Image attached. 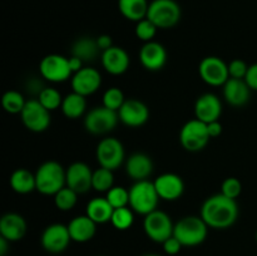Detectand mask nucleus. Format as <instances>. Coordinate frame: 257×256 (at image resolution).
I'll use <instances>...</instances> for the list:
<instances>
[{
	"label": "nucleus",
	"instance_id": "obj_1",
	"mask_svg": "<svg viewBox=\"0 0 257 256\" xmlns=\"http://www.w3.org/2000/svg\"><path fill=\"white\" fill-rule=\"evenodd\" d=\"M201 217L208 227L216 230L228 228L238 217V206L236 200L228 198L222 193L208 197L201 207Z\"/></svg>",
	"mask_w": 257,
	"mask_h": 256
},
{
	"label": "nucleus",
	"instance_id": "obj_2",
	"mask_svg": "<svg viewBox=\"0 0 257 256\" xmlns=\"http://www.w3.org/2000/svg\"><path fill=\"white\" fill-rule=\"evenodd\" d=\"M37 191L42 195H55L58 191L67 186L65 170L57 161H47L35 172Z\"/></svg>",
	"mask_w": 257,
	"mask_h": 256
},
{
	"label": "nucleus",
	"instance_id": "obj_3",
	"mask_svg": "<svg viewBox=\"0 0 257 256\" xmlns=\"http://www.w3.org/2000/svg\"><path fill=\"white\" fill-rule=\"evenodd\" d=\"M207 232L208 226L201 216H186L173 228V236L187 247L201 245L207 237Z\"/></svg>",
	"mask_w": 257,
	"mask_h": 256
},
{
	"label": "nucleus",
	"instance_id": "obj_4",
	"mask_svg": "<svg viewBox=\"0 0 257 256\" xmlns=\"http://www.w3.org/2000/svg\"><path fill=\"white\" fill-rule=\"evenodd\" d=\"M155 183L151 181H137L130 188V207L140 215H148L157 210L160 201Z\"/></svg>",
	"mask_w": 257,
	"mask_h": 256
},
{
	"label": "nucleus",
	"instance_id": "obj_5",
	"mask_svg": "<svg viewBox=\"0 0 257 256\" xmlns=\"http://www.w3.org/2000/svg\"><path fill=\"white\" fill-rule=\"evenodd\" d=\"M147 19L158 29H170L181 19V8L175 0H153L148 7Z\"/></svg>",
	"mask_w": 257,
	"mask_h": 256
},
{
	"label": "nucleus",
	"instance_id": "obj_6",
	"mask_svg": "<svg viewBox=\"0 0 257 256\" xmlns=\"http://www.w3.org/2000/svg\"><path fill=\"white\" fill-rule=\"evenodd\" d=\"M210 140L207 124L198 120L197 118L188 120L181 128L180 142L188 152H198L203 150Z\"/></svg>",
	"mask_w": 257,
	"mask_h": 256
},
{
	"label": "nucleus",
	"instance_id": "obj_7",
	"mask_svg": "<svg viewBox=\"0 0 257 256\" xmlns=\"http://www.w3.org/2000/svg\"><path fill=\"white\" fill-rule=\"evenodd\" d=\"M143 228H145L146 235L151 240L158 243H163L167 238L173 236L175 225L167 213L160 210H155L153 212L145 216Z\"/></svg>",
	"mask_w": 257,
	"mask_h": 256
},
{
	"label": "nucleus",
	"instance_id": "obj_8",
	"mask_svg": "<svg viewBox=\"0 0 257 256\" xmlns=\"http://www.w3.org/2000/svg\"><path fill=\"white\" fill-rule=\"evenodd\" d=\"M124 147L122 142L114 137L103 138L97 146L95 157L100 167L115 171L124 161Z\"/></svg>",
	"mask_w": 257,
	"mask_h": 256
},
{
	"label": "nucleus",
	"instance_id": "obj_9",
	"mask_svg": "<svg viewBox=\"0 0 257 256\" xmlns=\"http://www.w3.org/2000/svg\"><path fill=\"white\" fill-rule=\"evenodd\" d=\"M119 117L118 112L104 107H95L85 115L84 127L92 135H105L115 128Z\"/></svg>",
	"mask_w": 257,
	"mask_h": 256
},
{
	"label": "nucleus",
	"instance_id": "obj_10",
	"mask_svg": "<svg viewBox=\"0 0 257 256\" xmlns=\"http://www.w3.org/2000/svg\"><path fill=\"white\" fill-rule=\"evenodd\" d=\"M22 122L32 132H44L49 128L52 118L48 110L38 99H30L25 103L24 109L20 113Z\"/></svg>",
	"mask_w": 257,
	"mask_h": 256
},
{
	"label": "nucleus",
	"instance_id": "obj_11",
	"mask_svg": "<svg viewBox=\"0 0 257 256\" xmlns=\"http://www.w3.org/2000/svg\"><path fill=\"white\" fill-rule=\"evenodd\" d=\"M39 70L42 77L52 83L65 82L73 74L69 67V58L59 54H49L43 58Z\"/></svg>",
	"mask_w": 257,
	"mask_h": 256
},
{
	"label": "nucleus",
	"instance_id": "obj_12",
	"mask_svg": "<svg viewBox=\"0 0 257 256\" xmlns=\"http://www.w3.org/2000/svg\"><path fill=\"white\" fill-rule=\"evenodd\" d=\"M198 73H200L201 79L212 87L223 85L230 78L228 64H226L221 58L213 57V55L206 57L201 60Z\"/></svg>",
	"mask_w": 257,
	"mask_h": 256
},
{
	"label": "nucleus",
	"instance_id": "obj_13",
	"mask_svg": "<svg viewBox=\"0 0 257 256\" xmlns=\"http://www.w3.org/2000/svg\"><path fill=\"white\" fill-rule=\"evenodd\" d=\"M70 241L72 238H70L68 226L62 225V223H52L45 227L40 237L43 248L50 253L63 252L68 247Z\"/></svg>",
	"mask_w": 257,
	"mask_h": 256
},
{
	"label": "nucleus",
	"instance_id": "obj_14",
	"mask_svg": "<svg viewBox=\"0 0 257 256\" xmlns=\"http://www.w3.org/2000/svg\"><path fill=\"white\" fill-rule=\"evenodd\" d=\"M118 117L120 122L128 127H141L150 118V109L143 102L131 98V99H125L122 107L119 108Z\"/></svg>",
	"mask_w": 257,
	"mask_h": 256
},
{
	"label": "nucleus",
	"instance_id": "obj_15",
	"mask_svg": "<svg viewBox=\"0 0 257 256\" xmlns=\"http://www.w3.org/2000/svg\"><path fill=\"white\" fill-rule=\"evenodd\" d=\"M67 187L79 193H87L92 188L93 171L84 162H74L65 170Z\"/></svg>",
	"mask_w": 257,
	"mask_h": 256
},
{
	"label": "nucleus",
	"instance_id": "obj_16",
	"mask_svg": "<svg viewBox=\"0 0 257 256\" xmlns=\"http://www.w3.org/2000/svg\"><path fill=\"white\" fill-rule=\"evenodd\" d=\"M102 84V75L97 69L84 67L79 72L74 73L72 77L73 92L82 94L84 97L97 92Z\"/></svg>",
	"mask_w": 257,
	"mask_h": 256
},
{
	"label": "nucleus",
	"instance_id": "obj_17",
	"mask_svg": "<svg viewBox=\"0 0 257 256\" xmlns=\"http://www.w3.org/2000/svg\"><path fill=\"white\" fill-rule=\"evenodd\" d=\"M222 113V104L220 98L213 93H205L200 95L195 104V115L203 123H211L218 120Z\"/></svg>",
	"mask_w": 257,
	"mask_h": 256
},
{
	"label": "nucleus",
	"instance_id": "obj_18",
	"mask_svg": "<svg viewBox=\"0 0 257 256\" xmlns=\"http://www.w3.org/2000/svg\"><path fill=\"white\" fill-rule=\"evenodd\" d=\"M153 183L160 198L165 201L178 200L185 191L183 180L176 173H163L158 176Z\"/></svg>",
	"mask_w": 257,
	"mask_h": 256
},
{
	"label": "nucleus",
	"instance_id": "obj_19",
	"mask_svg": "<svg viewBox=\"0 0 257 256\" xmlns=\"http://www.w3.org/2000/svg\"><path fill=\"white\" fill-rule=\"evenodd\" d=\"M140 62L151 72H157L165 67L167 62V52L165 47L157 42L145 43L140 50Z\"/></svg>",
	"mask_w": 257,
	"mask_h": 256
},
{
	"label": "nucleus",
	"instance_id": "obj_20",
	"mask_svg": "<svg viewBox=\"0 0 257 256\" xmlns=\"http://www.w3.org/2000/svg\"><path fill=\"white\" fill-rule=\"evenodd\" d=\"M103 68L112 75H120L127 72L130 68V57L127 52L120 47H110L102 52Z\"/></svg>",
	"mask_w": 257,
	"mask_h": 256
},
{
	"label": "nucleus",
	"instance_id": "obj_21",
	"mask_svg": "<svg viewBox=\"0 0 257 256\" xmlns=\"http://www.w3.org/2000/svg\"><path fill=\"white\" fill-rule=\"evenodd\" d=\"M25 232H27V222L23 216L9 212L0 218V236L7 238L10 242L22 240Z\"/></svg>",
	"mask_w": 257,
	"mask_h": 256
},
{
	"label": "nucleus",
	"instance_id": "obj_22",
	"mask_svg": "<svg viewBox=\"0 0 257 256\" xmlns=\"http://www.w3.org/2000/svg\"><path fill=\"white\" fill-rule=\"evenodd\" d=\"M125 172L132 180L145 181L148 180L151 173L153 172L152 158L146 153H133L127 158L125 162Z\"/></svg>",
	"mask_w": 257,
	"mask_h": 256
},
{
	"label": "nucleus",
	"instance_id": "obj_23",
	"mask_svg": "<svg viewBox=\"0 0 257 256\" xmlns=\"http://www.w3.org/2000/svg\"><path fill=\"white\" fill-rule=\"evenodd\" d=\"M250 87L245 79H235L228 78L227 82L223 84V97L228 104L233 107H242L250 99Z\"/></svg>",
	"mask_w": 257,
	"mask_h": 256
},
{
	"label": "nucleus",
	"instance_id": "obj_24",
	"mask_svg": "<svg viewBox=\"0 0 257 256\" xmlns=\"http://www.w3.org/2000/svg\"><path fill=\"white\" fill-rule=\"evenodd\" d=\"M70 238L75 242H87L92 240L97 231V223L87 215L77 216L68 223Z\"/></svg>",
	"mask_w": 257,
	"mask_h": 256
},
{
	"label": "nucleus",
	"instance_id": "obj_25",
	"mask_svg": "<svg viewBox=\"0 0 257 256\" xmlns=\"http://www.w3.org/2000/svg\"><path fill=\"white\" fill-rule=\"evenodd\" d=\"M113 211L114 208L108 202L107 198L95 197L88 202L85 215L92 218L95 223H105L110 222Z\"/></svg>",
	"mask_w": 257,
	"mask_h": 256
},
{
	"label": "nucleus",
	"instance_id": "obj_26",
	"mask_svg": "<svg viewBox=\"0 0 257 256\" xmlns=\"http://www.w3.org/2000/svg\"><path fill=\"white\" fill-rule=\"evenodd\" d=\"M99 52H102V50L98 47L97 39H93L89 37L79 38L78 40H75L72 47L73 57L79 58L80 60H83V63L94 62Z\"/></svg>",
	"mask_w": 257,
	"mask_h": 256
},
{
	"label": "nucleus",
	"instance_id": "obj_27",
	"mask_svg": "<svg viewBox=\"0 0 257 256\" xmlns=\"http://www.w3.org/2000/svg\"><path fill=\"white\" fill-rule=\"evenodd\" d=\"M10 187L20 195H27L37 190L35 173H32L27 168H18L10 176Z\"/></svg>",
	"mask_w": 257,
	"mask_h": 256
},
{
	"label": "nucleus",
	"instance_id": "obj_28",
	"mask_svg": "<svg viewBox=\"0 0 257 256\" xmlns=\"http://www.w3.org/2000/svg\"><path fill=\"white\" fill-rule=\"evenodd\" d=\"M148 7L147 0H118V9L120 14L128 20L140 22L147 18Z\"/></svg>",
	"mask_w": 257,
	"mask_h": 256
},
{
	"label": "nucleus",
	"instance_id": "obj_29",
	"mask_svg": "<svg viewBox=\"0 0 257 256\" xmlns=\"http://www.w3.org/2000/svg\"><path fill=\"white\" fill-rule=\"evenodd\" d=\"M60 108L65 117L69 119H77L84 114L85 108H87V100H85L84 95L72 92L63 98Z\"/></svg>",
	"mask_w": 257,
	"mask_h": 256
},
{
	"label": "nucleus",
	"instance_id": "obj_30",
	"mask_svg": "<svg viewBox=\"0 0 257 256\" xmlns=\"http://www.w3.org/2000/svg\"><path fill=\"white\" fill-rule=\"evenodd\" d=\"M113 185H114L113 171L104 167H99L98 170L93 171L92 188H94L95 191L107 193L113 187Z\"/></svg>",
	"mask_w": 257,
	"mask_h": 256
},
{
	"label": "nucleus",
	"instance_id": "obj_31",
	"mask_svg": "<svg viewBox=\"0 0 257 256\" xmlns=\"http://www.w3.org/2000/svg\"><path fill=\"white\" fill-rule=\"evenodd\" d=\"M27 100L24 99L22 93L18 90H8L4 93L2 98L3 108L10 114H20L24 109Z\"/></svg>",
	"mask_w": 257,
	"mask_h": 256
},
{
	"label": "nucleus",
	"instance_id": "obj_32",
	"mask_svg": "<svg viewBox=\"0 0 257 256\" xmlns=\"http://www.w3.org/2000/svg\"><path fill=\"white\" fill-rule=\"evenodd\" d=\"M133 212L135 211L131 207H128V206L120 208H114L112 218H110V222H112V225L117 230H128L133 225V221H135Z\"/></svg>",
	"mask_w": 257,
	"mask_h": 256
},
{
	"label": "nucleus",
	"instance_id": "obj_33",
	"mask_svg": "<svg viewBox=\"0 0 257 256\" xmlns=\"http://www.w3.org/2000/svg\"><path fill=\"white\" fill-rule=\"evenodd\" d=\"M77 200L78 193L67 186L54 195L55 207L60 211H70L77 203Z\"/></svg>",
	"mask_w": 257,
	"mask_h": 256
},
{
	"label": "nucleus",
	"instance_id": "obj_34",
	"mask_svg": "<svg viewBox=\"0 0 257 256\" xmlns=\"http://www.w3.org/2000/svg\"><path fill=\"white\" fill-rule=\"evenodd\" d=\"M38 100L47 108L48 110H55L59 107H62L63 103V97L60 94V92L55 88L45 87L44 89L40 92V94L38 95Z\"/></svg>",
	"mask_w": 257,
	"mask_h": 256
},
{
	"label": "nucleus",
	"instance_id": "obj_35",
	"mask_svg": "<svg viewBox=\"0 0 257 256\" xmlns=\"http://www.w3.org/2000/svg\"><path fill=\"white\" fill-rule=\"evenodd\" d=\"M105 198L113 208L125 207L130 205V190H125L124 187H120V186H113L107 192Z\"/></svg>",
	"mask_w": 257,
	"mask_h": 256
},
{
	"label": "nucleus",
	"instance_id": "obj_36",
	"mask_svg": "<svg viewBox=\"0 0 257 256\" xmlns=\"http://www.w3.org/2000/svg\"><path fill=\"white\" fill-rule=\"evenodd\" d=\"M124 102V94H123L122 90L117 87L108 88L104 92V94H103V105L109 108V109L115 110V112L119 110V108L122 107Z\"/></svg>",
	"mask_w": 257,
	"mask_h": 256
},
{
	"label": "nucleus",
	"instance_id": "obj_37",
	"mask_svg": "<svg viewBox=\"0 0 257 256\" xmlns=\"http://www.w3.org/2000/svg\"><path fill=\"white\" fill-rule=\"evenodd\" d=\"M157 29L158 28L150 19L145 18V19L137 22V25H136V37L145 43L152 42L156 33H157Z\"/></svg>",
	"mask_w": 257,
	"mask_h": 256
},
{
	"label": "nucleus",
	"instance_id": "obj_38",
	"mask_svg": "<svg viewBox=\"0 0 257 256\" xmlns=\"http://www.w3.org/2000/svg\"><path fill=\"white\" fill-rule=\"evenodd\" d=\"M242 192V183L236 177H228L221 185V193L228 198L236 200Z\"/></svg>",
	"mask_w": 257,
	"mask_h": 256
},
{
	"label": "nucleus",
	"instance_id": "obj_39",
	"mask_svg": "<svg viewBox=\"0 0 257 256\" xmlns=\"http://www.w3.org/2000/svg\"><path fill=\"white\" fill-rule=\"evenodd\" d=\"M247 70L248 65L241 59H233L232 62L228 63V74H230V78L245 79L246 74H247Z\"/></svg>",
	"mask_w": 257,
	"mask_h": 256
},
{
	"label": "nucleus",
	"instance_id": "obj_40",
	"mask_svg": "<svg viewBox=\"0 0 257 256\" xmlns=\"http://www.w3.org/2000/svg\"><path fill=\"white\" fill-rule=\"evenodd\" d=\"M162 245H163V250H165V252L168 253V255H176V253L180 252L181 248L183 247L182 243H181L175 236H171L170 238H167Z\"/></svg>",
	"mask_w": 257,
	"mask_h": 256
},
{
	"label": "nucleus",
	"instance_id": "obj_41",
	"mask_svg": "<svg viewBox=\"0 0 257 256\" xmlns=\"http://www.w3.org/2000/svg\"><path fill=\"white\" fill-rule=\"evenodd\" d=\"M245 82L247 83L251 90H257V63L248 67L247 74L245 77Z\"/></svg>",
	"mask_w": 257,
	"mask_h": 256
},
{
	"label": "nucleus",
	"instance_id": "obj_42",
	"mask_svg": "<svg viewBox=\"0 0 257 256\" xmlns=\"http://www.w3.org/2000/svg\"><path fill=\"white\" fill-rule=\"evenodd\" d=\"M95 39H97L98 47H99V49L102 50V52H104V50L109 49L110 47H113L112 37H109V35L103 34V35H99L98 38H95Z\"/></svg>",
	"mask_w": 257,
	"mask_h": 256
},
{
	"label": "nucleus",
	"instance_id": "obj_43",
	"mask_svg": "<svg viewBox=\"0 0 257 256\" xmlns=\"http://www.w3.org/2000/svg\"><path fill=\"white\" fill-rule=\"evenodd\" d=\"M207 130L210 137L216 138L222 133V124L220 123V120H215V122L207 123Z\"/></svg>",
	"mask_w": 257,
	"mask_h": 256
},
{
	"label": "nucleus",
	"instance_id": "obj_44",
	"mask_svg": "<svg viewBox=\"0 0 257 256\" xmlns=\"http://www.w3.org/2000/svg\"><path fill=\"white\" fill-rule=\"evenodd\" d=\"M83 64H84V63H83V60H80L79 58L73 57V55L69 58V67H70V69H72L73 74L77 72H79L82 68H84L83 67Z\"/></svg>",
	"mask_w": 257,
	"mask_h": 256
},
{
	"label": "nucleus",
	"instance_id": "obj_45",
	"mask_svg": "<svg viewBox=\"0 0 257 256\" xmlns=\"http://www.w3.org/2000/svg\"><path fill=\"white\" fill-rule=\"evenodd\" d=\"M9 242L7 238H4L3 236H0V256H5L8 252V247H9Z\"/></svg>",
	"mask_w": 257,
	"mask_h": 256
},
{
	"label": "nucleus",
	"instance_id": "obj_46",
	"mask_svg": "<svg viewBox=\"0 0 257 256\" xmlns=\"http://www.w3.org/2000/svg\"><path fill=\"white\" fill-rule=\"evenodd\" d=\"M143 256H160V255H156V253H147V255H143Z\"/></svg>",
	"mask_w": 257,
	"mask_h": 256
},
{
	"label": "nucleus",
	"instance_id": "obj_47",
	"mask_svg": "<svg viewBox=\"0 0 257 256\" xmlns=\"http://www.w3.org/2000/svg\"><path fill=\"white\" fill-rule=\"evenodd\" d=\"M256 242H257V232H256Z\"/></svg>",
	"mask_w": 257,
	"mask_h": 256
}]
</instances>
